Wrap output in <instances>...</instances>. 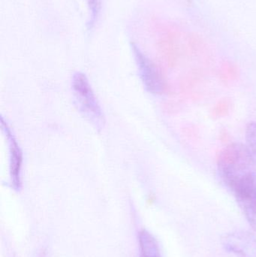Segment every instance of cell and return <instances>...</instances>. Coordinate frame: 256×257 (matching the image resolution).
<instances>
[{"label": "cell", "instance_id": "obj_7", "mask_svg": "<svg viewBox=\"0 0 256 257\" xmlns=\"http://www.w3.org/2000/svg\"><path fill=\"white\" fill-rule=\"evenodd\" d=\"M245 139L246 148L256 163V121L250 122L246 126Z\"/></svg>", "mask_w": 256, "mask_h": 257}, {"label": "cell", "instance_id": "obj_6", "mask_svg": "<svg viewBox=\"0 0 256 257\" xmlns=\"http://www.w3.org/2000/svg\"><path fill=\"white\" fill-rule=\"evenodd\" d=\"M139 243L141 257H162L157 241L147 231L143 230L140 233Z\"/></svg>", "mask_w": 256, "mask_h": 257}, {"label": "cell", "instance_id": "obj_2", "mask_svg": "<svg viewBox=\"0 0 256 257\" xmlns=\"http://www.w3.org/2000/svg\"><path fill=\"white\" fill-rule=\"evenodd\" d=\"M72 88L78 105L84 116L94 123L96 127H102L105 123L103 113L84 74L77 72L74 75Z\"/></svg>", "mask_w": 256, "mask_h": 257}, {"label": "cell", "instance_id": "obj_8", "mask_svg": "<svg viewBox=\"0 0 256 257\" xmlns=\"http://www.w3.org/2000/svg\"><path fill=\"white\" fill-rule=\"evenodd\" d=\"M90 11V17L87 22V28L91 30L97 23L102 8V0H87Z\"/></svg>", "mask_w": 256, "mask_h": 257}, {"label": "cell", "instance_id": "obj_4", "mask_svg": "<svg viewBox=\"0 0 256 257\" xmlns=\"http://www.w3.org/2000/svg\"><path fill=\"white\" fill-rule=\"evenodd\" d=\"M226 251L237 257H256V238L246 231H235L222 238Z\"/></svg>", "mask_w": 256, "mask_h": 257}, {"label": "cell", "instance_id": "obj_9", "mask_svg": "<svg viewBox=\"0 0 256 257\" xmlns=\"http://www.w3.org/2000/svg\"><path fill=\"white\" fill-rule=\"evenodd\" d=\"M231 103L229 99H221L213 108V111H212L213 117L219 118V117H223L228 115L230 109H231Z\"/></svg>", "mask_w": 256, "mask_h": 257}, {"label": "cell", "instance_id": "obj_10", "mask_svg": "<svg viewBox=\"0 0 256 257\" xmlns=\"http://www.w3.org/2000/svg\"><path fill=\"white\" fill-rule=\"evenodd\" d=\"M237 67L231 63H225L220 71L221 78L224 81H231L237 78Z\"/></svg>", "mask_w": 256, "mask_h": 257}, {"label": "cell", "instance_id": "obj_5", "mask_svg": "<svg viewBox=\"0 0 256 257\" xmlns=\"http://www.w3.org/2000/svg\"><path fill=\"white\" fill-rule=\"evenodd\" d=\"M2 124L7 135L8 139L10 144V176L12 186L15 190H19L21 187V170H22L23 154L19 145L17 142L15 136L5 124L2 119Z\"/></svg>", "mask_w": 256, "mask_h": 257}, {"label": "cell", "instance_id": "obj_3", "mask_svg": "<svg viewBox=\"0 0 256 257\" xmlns=\"http://www.w3.org/2000/svg\"><path fill=\"white\" fill-rule=\"evenodd\" d=\"M133 50L140 76L145 88L154 94L163 93L165 90V81L156 66L137 47L134 46Z\"/></svg>", "mask_w": 256, "mask_h": 257}, {"label": "cell", "instance_id": "obj_1", "mask_svg": "<svg viewBox=\"0 0 256 257\" xmlns=\"http://www.w3.org/2000/svg\"><path fill=\"white\" fill-rule=\"evenodd\" d=\"M218 172L256 232V163L246 145L233 143L219 153Z\"/></svg>", "mask_w": 256, "mask_h": 257}]
</instances>
